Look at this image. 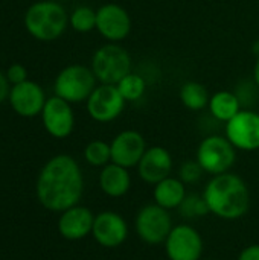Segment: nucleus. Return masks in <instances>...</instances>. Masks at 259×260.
Listing matches in <instances>:
<instances>
[{"label":"nucleus","mask_w":259,"mask_h":260,"mask_svg":"<svg viewBox=\"0 0 259 260\" xmlns=\"http://www.w3.org/2000/svg\"><path fill=\"white\" fill-rule=\"evenodd\" d=\"M84 192V177L78 161L60 154L52 157L37 178V198L50 212H64L76 206Z\"/></svg>","instance_id":"1"},{"label":"nucleus","mask_w":259,"mask_h":260,"mask_svg":"<svg viewBox=\"0 0 259 260\" xmlns=\"http://www.w3.org/2000/svg\"><path fill=\"white\" fill-rule=\"evenodd\" d=\"M209 212L224 221H235L249 212L250 193L246 181L232 172L214 175L203 190Z\"/></svg>","instance_id":"2"},{"label":"nucleus","mask_w":259,"mask_h":260,"mask_svg":"<svg viewBox=\"0 0 259 260\" xmlns=\"http://www.w3.org/2000/svg\"><path fill=\"white\" fill-rule=\"evenodd\" d=\"M69 24L66 9L52 0H41L29 6L24 14L26 30L40 41H53L60 38Z\"/></svg>","instance_id":"3"},{"label":"nucleus","mask_w":259,"mask_h":260,"mask_svg":"<svg viewBox=\"0 0 259 260\" xmlns=\"http://www.w3.org/2000/svg\"><path fill=\"white\" fill-rule=\"evenodd\" d=\"M90 69L101 84L116 85L131 72V56L119 44L108 43L93 53Z\"/></svg>","instance_id":"4"},{"label":"nucleus","mask_w":259,"mask_h":260,"mask_svg":"<svg viewBox=\"0 0 259 260\" xmlns=\"http://www.w3.org/2000/svg\"><path fill=\"white\" fill-rule=\"evenodd\" d=\"M96 76L92 72V69L81 66V64H72L63 69L56 79H55V96L70 102V104H79L90 98L93 90L96 88Z\"/></svg>","instance_id":"5"},{"label":"nucleus","mask_w":259,"mask_h":260,"mask_svg":"<svg viewBox=\"0 0 259 260\" xmlns=\"http://www.w3.org/2000/svg\"><path fill=\"white\" fill-rule=\"evenodd\" d=\"M195 160L198 161L202 169L212 177L226 174L231 172L237 161V149L227 140V137L217 134L208 136L200 142Z\"/></svg>","instance_id":"6"},{"label":"nucleus","mask_w":259,"mask_h":260,"mask_svg":"<svg viewBox=\"0 0 259 260\" xmlns=\"http://www.w3.org/2000/svg\"><path fill=\"white\" fill-rule=\"evenodd\" d=\"M134 227L139 239L148 245L165 244L168 235L172 230V218L169 210L154 204L143 206L136 218Z\"/></svg>","instance_id":"7"},{"label":"nucleus","mask_w":259,"mask_h":260,"mask_svg":"<svg viewBox=\"0 0 259 260\" xmlns=\"http://www.w3.org/2000/svg\"><path fill=\"white\" fill-rule=\"evenodd\" d=\"M203 238L191 225H174L165 241V253L169 260H200L203 254Z\"/></svg>","instance_id":"8"},{"label":"nucleus","mask_w":259,"mask_h":260,"mask_svg":"<svg viewBox=\"0 0 259 260\" xmlns=\"http://www.w3.org/2000/svg\"><path fill=\"white\" fill-rule=\"evenodd\" d=\"M85 102L87 113L93 120L99 123H108L122 114L127 101L122 98L116 85L101 84L96 85V88Z\"/></svg>","instance_id":"9"},{"label":"nucleus","mask_w":259,"mask_h":260,"mask_svg":"<svg viewBox=\"0 0 259 260\" xmlns=\"http://www.w3.org/2000/svg\"><path fill=\"white\" fill-rule=\"evenodd\" d=\"M226 137L237 151H258L259 113L252 110H241L226 123Z\"/></svg>","instance_id":"10"},{"label":"nucleus","mask_w":259,"mask_h":260,"mask_svg":"<svg viewBox=\"0 0 259 260\" xmlns=\"http://www.w3.org/2000/svg\"><path fill=\"white\" fill-rule=\"evenodd\" d=\"M44 129L55 139H66L75 128V114L70 102L53 96L49 98L41 111Z\"/></svg>","instance_id":"11"},{"label":"nucleus","mask_w":259,"mask_h":260,"mask_svg":"<svg viewBox=\"0 0 259 260\" xmlns=\"http://www.w3.org/2000/svg\"><path fill=\"white\" fill-rule=\"evenodd\" d=\"M96 29L110 43H118L128 37L131 18L122 6L107 3L96 9Z\"/></svg>","instance_id":"12"},{"label":"nucleus","mask_w":259,"mask_h":260,"mask_svg":"<svg viewBox=\"0 0 259 260\" xmlns=\"http://www.w3.org/2000/svg\"><path fill=\"white\" fill-rule=\"evenodd\" d=\"M92 236L101 247L116 248L127 241L128 224L119 213L105 210L95 216Z\"/></svg>","instance_id":"13"},{"label":"nucleus","mask_w":259,"mask_h":260,"mask_svg":"<svg viewBox=\"0 0 259 260\" xmlns=\"http://www.w3.org/2000/svg\"><path fill=\"white\" fill-rule=\"evenodd\" d=\"M110 148L111 163L130 169L139 165L142 155L147 151V142L140 133L134 129H125L111 140Z\"/></svg>","instance_id":"14"},{"label":"nucleus","mask_w":259,"mask_h":260,"mask_svg":"<svg viewBox=\"0 0 259 260\" xmlns=\"http://www.w3.org/2000/svg\"><path fill=\"white\" fill-rule=\"evenodd\" d=\"M8 99L12 110L21 117H34L41 114L47 101L41 85L34 81H24L12 85Z\"/></svg>","instance_id":"15"},{"label":"nucleus","mask_w":259,"mask_h":260,"mask_svg":"<svg viewBox=\"0 0 259 260\" xmlns=\"http://www.w3.org/2000/svg\"><path fill=\"white\" fill-rule=\"evenodd\" d=\"M172 157L171 152L163 146H151L147 148L145 154L142 155L137 172L142 181L148 184H157L162 180L171 177L172 172Z\"/></svg>","instance_id":"16"},{"label":"nucleus","mask_w":259,"mask_h":260,"mask_svg":"<svg viewBox=\"0 0 259 260\" xmlns=\"http://www.w3.org/2000/svg\"><path fill=\"white\" fill-rule=\"evenodd\" d=\"M95 215L84 206H73L61 212L58 219V232L67 241H81L92 235Z\"/></svg>","instance_id":"17"},{"label":"nucleus","mask_w":259,"mask_h":260,"mask_svg":"<svg viewBox=\"0 0 259 260\" xmlns=\"http://www.w3.org/2000/svg\"><path fill=\"white\" fill-rule=\"evenodd\" d=\"M99 187L110 198H121L127 195L131 187V177L128 169L116 163H108L101 169Z\"/></svg>","instance_id":"18"},{"label":"nucleus","mask_w":259,"mask_h":260,"mask_svg":"<svg viewBox=\"0 0 259 260\" xmlns=\"http://www.w3.org/2000/svg\"><path fill=\"white\" fill-rule=\"evenodd\" d=\"M186 195L188 193L185 189V183L180 178H174V177H168L160 183L154 184V190H153L154 203L166 210L179 209L183 200L186 198Z\"/></svg>","instance_id":"19"},{"label":"nucleus","mask_w":259,"mask_h":260,"mask_svg":"<svg viewBox=\"0 0 259 260\" xmlns=\"http://www.w3.org/2000/svg\"><path fill=\"white\" fill-rule=\"evenodd\" d=\"M208 107H209L211 114L217 120L224 122V123H227L232 117H235L241 111V102L238 96L227 90H221L212 94Z\"/></svg>","instance_id":"20"},{"label":"nucleus","mask_w":259,"mask_h":260,"mask_svg":"<svg viewBox=\"0 0 259 260\" xmlns=\"http://www.w3.org/2000/svg\"><path fill=\"white\" fill-rule=\"evenodd\" d=\"M180 101L182 104L191 110V111H200V110H205L208 105H209V101H211V96H209V91L208 88L200 84V82H195V81H188L185 82L182 87H180Z\"/></svg>","instance_id":"21"},{"label":"nucleus","mask_w":259,"mask_h":260,"mask_svg":"<svg viewBox=\"0 0 259 260\" xmlns=\"http://www.w3.org/2000/svg\"><path fill=\"white\" fill-rule=\"evenodd\" d=\"M116 87H118L119 93L122 94V98L127 102H134V101H139L143 96V93L147 90V82L140 75L130 72L127 76H124L116 84Z\"/></svg>","instance_id":"22"},{"label":"nucleus","mask_w":259,"mask_h":260,"mask_svg":"<svg viewBox=\"0 0 259 260\" xmlns=\"http://www.w3.org/2000/svg\"><path fill=\"white\" fill-rule=\"evenodd\" d=\"M85 161L93 168H104L111 163V148L110 143L104 140H93L84 149Z\"/></svg>","instance_id":"23"},{"label":"nucleus","mask_w":259,"mask_h":260,"mask_svg":"<svg viewBox=\"0 0 259 260\" xmlns=\"http://www.w3.org/2000/svg\"><path fill=\"white\" fill-rule=\"evenodd\" d=\"M69 24L76 32H90L96 29V11L90 6H78L72 11Z\"/></svg>","instance_id":"24"},{"label":"nucleus","mask_w":259,"mask_h":260,"mask_svg":"<svg viewBox=\"0 0 259 260\" xmlns=\"http://www.w3.org/2000/svg\"><path fill=\"white\" fill-rule=\"evenodd\" d=\"M180 210V215L186 219H195V218H203L206 216L209 212V207L203 198V193L202 195H186V198L183 200V203L180 204L179 207Z\"/></svg>","instance_id":"25"},{"label":"nucleus","mask_w":259,"mask_h":260,"mask_svg":"<svg viewBox=\"0 0 259 260\" xmlns=\"http://www.w3.org/2000/svg\"><path fill=\"white\" fill-rule=\"evenodd\" d=\"M203 174H205V171L202 169V166L198 165L197 160H188L179 169V178L185 184H194V183L200 181Z\"/></svg>","instance_id":"26"},{"label":"nucleus","mask_w":259,"mask_h":260,"mask_svg":"<svg viewBox=\"0 0 259 260\" xmlns=\"http://www.w3.org/2000/svg\"><path fill=\"white\" fill-rule=\"evenodd\" d=\"M6 78L9 81L11 85H17V84H21L24 81H27V72L24 69V66L21 64H11L6 70Z\"/></svg>","instance_id":"27"},{"label":"nucleus","mask_w":259,"mask_h":260,"mask_svg":"<svg viewBox=\"0 0 259 260\" xmlns=\"http://www.w3.org/2000/svg\"><path fill=\"white\" fill-rule=\"evenodd\" d=\"M238 260H259V244L249 245L241 250L238 254Z\"/></svg>","instance_id":"28"},{"label":"nucleus","mask_w":259,"mask_h":260,"mask_svg":"<svg viewBox=\"0 0 259 260\" xmlns=\"http://www.w3.org/2000/svg\"><path fill=\"white\" fill-rule=\"evenodd\" d=\"M9 91H11V84L6 75L0 72V104L6 101V98H9Z\"/></svg>","instance_id":"29"},{"label":"nucleus","mask_w":259,"mask_h":260,"mask_svg":"<svg viewBox=\"0 0 259 260\" xmlns=\"http://www.w3.org/2000/svg\"><path fill=\"white\" fill-rule=\"evenodd\" d=\"M253 81H255V84L258 85L259 88V56L256 62H255V67H253Z\"/></svg>","instance_id":"30"},{"label":"nucleus","mask_w":259,"mask_h":260,"mask_svg":"<svg viewBox=\"0 0 259 260\" xmlns=\"http://www.w3.org/2000/svg\"><path fill=\"white\" fill-rule=\"evenodd\" d=\"M253 52H255V53L259 56V41L255 43V46H253Z\"/></svg>","instance_id":"31"}]
</instances>
